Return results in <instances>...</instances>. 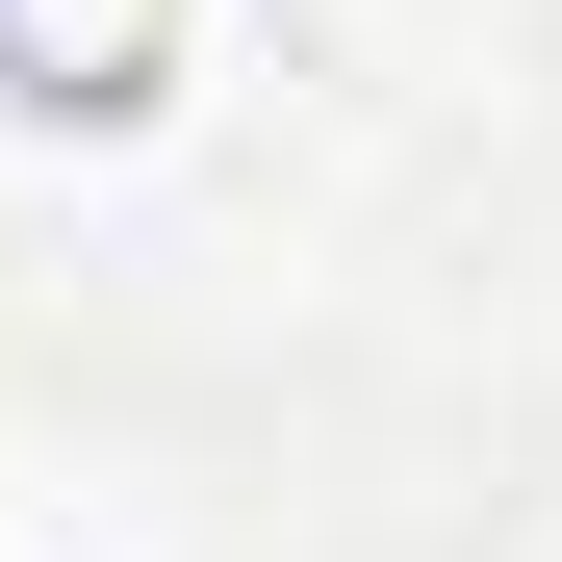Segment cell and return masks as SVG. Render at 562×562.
Instances as JSON below:
<instances>
[{"mask_svg": "<svg viewBox=\"0 0 562 562\" xmlns=\"http://www.w3.org/2000/svg\"><path fill=\"white\" fill-rule=\"evenodd\" d=\"M205 0H0V128H154Z\"/></svg>", "mask_w": 562, "mask_h": 562, "instance_id": "obj_1", "label": "cell"}, {"mask_svg": "<svg viewBox=\"0 0 562 562\" xmlns=\"http://www.w3.org/2000/svg\"><path fill=\"white\" fill-rule=\"evenodd\" d=\"M537 562H562V537H537Z\"/></svg>", "mask_w": 562, "mask_h": 562, "instance_id": "obj_2", "label": "cell"}]
</instances>
